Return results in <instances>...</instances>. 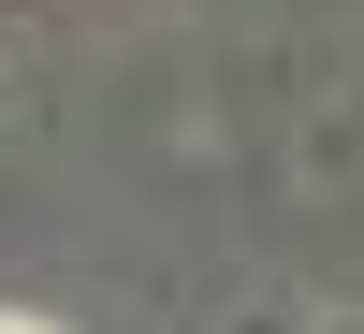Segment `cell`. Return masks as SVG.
<instances>
[{
    "label": "cell",
    "instance_id": "1",
    "mask_svg": "<svg viewBox=\"0 0 364 334\" xmlns=\"http://www.w3.org/2000/svg\"><path fill=\"white\" fill-rule=\"evenodd\" d=\"M0 334H44V320H0Z\"/></svg>",
    "mask_w": 364,
    "mask_h": 334
}]
</instances>
